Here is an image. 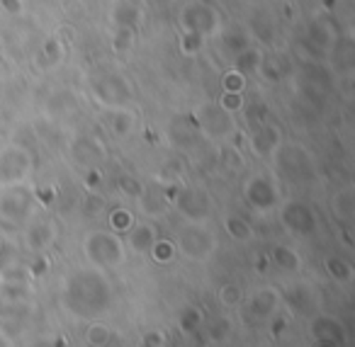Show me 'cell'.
Returning <instances> with one entry per match:
<instances>
[{
  "instance_id": "6da1fadb",
  "label": "cell",
  "mask_w": 355,
  "mask_h": 347,
  "mask_svg": "<svg viewBox=\"0 0 355 347\" xmlns=\"http://www.w3.org/2000/svg\"><path fill=\"white\" fill-rule=\"evenodd\" d=\"M85 253L95 265H103V267H112L124 258L122 243L112 233H93L85 243Z\"/></svg>"
},
{
  "instance_id": "7a4b0ae2",
  "label": "cell",
  "mask_w": 355,
  "mask_h": 347,
  "mask_svg": "<svg viewBox=\"0 0 355 347\" xmlns=\"http://www.w3.org/2000/svg\"><path fill=\"white\" fill-rule=\"evenodd\" d=\"M178 245L188 258L193 260H207L214 250V238L209 231H205L202 226H188V229L180 231V238Z\"/></svg>"
},
{
  "instance_id": "3957f363",
  "label": "cell",
  "mask_w": 355,
  "mask_h": 347,
  "mask_svg": "<svg viewBox=\"0 0 355 347\" xmlns=\"http://www.w3.org/2000/svg\"><path fill=\"white\" fill-rule=\"evenodd\" d=\"M156 231H153L151 224H141L137 226V229L132 231V235H129V245H132L137 253H146V250H151V245L156 243Z\"/></svg>"
},
{
  "instance_id": "277c9868",
  "label": "cell",
  "mask_w": 355,
  "mask_h": 347,
  "mask_svg": "<svg viewBox=\"0 0 355 347\" xmlns=\"http://www.w3.org/2000/svg\"><path fill=\"white\" fill-rule=\"evenodd\" d=\"M275 306H277V296H275V292H270V289H263V292L256 294V299H253V311H256L261 318L270 316Z\"/></svg>"
},
{
  "instance_id": "5b68a950",
  "label": "cell",
  "mask_w": 355,
  "mask_h": 347,
  "mask_svg": "<svg viewBox=\"0 0 355 347\" xmlns=\"http://www.w3.org/2000/svg\"><path fill=\"white\" fill-rule=\"evenodd\" d=\"M326 267H329V272L334 274V279H338V282H350V277H353V267L338 258L326 260Z\"/></svg>"
},
{
  "instance_id": "8992f818",
  "label": "cell",
  "mask_w": 355,
  "mask_h": 347,
  "mask_svg": "<svg viewBox=\"0 0 355 347\" xmlns=\"http://www.w3.org/2000/svg\"><path fill=\"white\" fill-rule=\"evenodd\" d=\"M227 231L239 240L251 238V226H248L243 219H236V216H229V219H227Z\"/></svg>"
},
{
  "instance_id": "52a82bcc",
  "label": "cell",
  "mask_w": 355,
  "mask_h": 347,
  "mask_svg": "<svg viewBox=\"0 0 355 347\" xmlns=\"http://www.w3.org/2000/svg\"><path fill=\"white\" fill-rule=\"evenodd\" d=\"M219 301H222L224 306H236V303L241 301V289H239L236 284H224V287L219 289Z\"/></svg>"
},
{
  "instance_id": "ba28073f",
  "label": "cell",
  "mask_w": 355,
  "mask_h": 347,
  "mask_svg": "<svg viewBox=\"0 0 355 347\" xmlns=\"http://www.w3.org/2000/svg\"><path fill=\"white\" fill-rule=\"evenodd\" d=\"M243 85H246V80H243V75L239 73V71H229V73L224 75V90H227V93H241Z\"/></svg>"
},
{
  "instance_id": "9c48e42d",
  "label": "cell",
  "mask_w": 355,
  "mask_h": 347,
  "mask_svg": "<svg viewBox=\"0 0 355 347\" xmlns=\"http://www.w3.org/2000/svg\"><path fill=\"white\" fill-rule=\"evenodd\" d=\"M151 250H153V258L158 260V263H166V260H171L173 258V253H175V248H173V243H168V240H156V243L151 245Z\"/></svg>"
},
{
  "instance_id": "30bf717a",
  "label": "cell",
  "mask_w": 355,
  "mask_h": 347,
  "mask_svg": "<svg viewBox=\"0 0 355 347\" xmlns=\"http://www.w3.org/2000/svg\"><path fill=\"white\" fill-rule=\"evenodd\" d=\"M219 107L229 114L236 112V109L241 107V93H227V90H224V98L219 100Z\"/></svg>"
},
{
  "instance_id": "8fae6325",
  "label": "cell",
  "mask_w": 355,
  "mask_h": 347,
  "mask_svg": "<svg viewBox=\"0 0 355 347\" xmlns=\"http://www.w3.org/2000/svg\"><path fill=\"white\" fill-rule=\"evenodd\" d=\"M350 206H353V202H350V192H340L338 197H334V211H338L343 219H348L350 216Z\"/></svg>"
},
{
  "instance_id": "7c38bea8",
  "label": "cell",
  "mask_w": 355,
  "mask_h": 347,
  "mask_svg": "<svg viewBox=\"0 0 355 347\" xmlns=\"http://www.w3.org/2000/svg\"><path fill=\"white\" fill-rule=\"evenodd\" d=\"M275 260H277V263H280L285 269H295V267H300V260H297L295 255H292L287 248H277V250H275Z\"/></svg>"
},
{
  "instance_id": "4fadbf2b",
  "label": "cell",
  "mask_w": 355,
  "mask_h": 347,
  "mask_svg": "<svg viewBox=\"0 0 355 347\" xmlns=\"http://www.w3.org/2000/svg\"><path fill=\"white\" fill-rule=\"evenodd\" d=\"M129 226H132V214H129V211H114L112 214V229L127 231Z\"/></svg>"
},
{
  "instance_id": "5bb4252c",
  "label": "cell",
  "mask_w": 355,
  "mask_h": 347,
  "mask_svg": "<svg viewBox=\"0 0 355 347\" xmlns=\"http://www.w3.org/2000/svg\"><path fill=\"white\" fill-rule=\"evenodd\" d=\"M88 340L93 342V345H105L107 342V335H110V330L105 326H93L90 328V332H88Z\"/></svg>"
},
{
  "instance_id": "9a60e30c",
  "label": "cell",
  "mask_w": 355,
  "mask_h": 347,
  "mask_svg": "<svg viewBox=\"0 0 355 347\" xmlns=\"http://www.w3.org/2000/svg\"><path fill=\"white\" fill-rule=\"evenodd\" d=\"M30 235L37 238V240H32V248H44V245L49 243V238H46V235H49V226H37Z\"/></svg>"
}]
</instances>
